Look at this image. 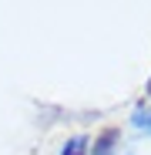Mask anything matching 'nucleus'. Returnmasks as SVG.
<instances>
[{
  "label": "nucleus",
  "instance_id": "obj_2",
  "mask_svg": "<svg viewBox=\"0 0 151 155\" xmlns=\"http://www.w3.org/2000/svg\"><path fill=\"white\" fill-rule=\"evenodd\" d=\"M84 152H87V142H84L81 135H77V138H71V142L64 145V155H84Z\"/></svg>",
  "mask_w": 151,
  "mask_h": 155
},
{
  "label": "nucleus",
  "instance_id": "obj_1",
  "mask_svg": "<svg viewBox=\"0 0 151 155\" xmlns=\"http://www.w3.org/2000/svg\"><path fill=\"white\" fill-rule=\"evenodd\" d=\"M114 142H118V132H114V128H108V132L94 142V155H111V152H114Z\"/></svg>",
  "mask_w": 151,
  "mask_h": 155
},
{
  "label": "nucleus",
  "instance_id": "obj_3",
  "mask_svg": "<svg viewBox=\"0 0 151 155\" xmlns=\"http://www.w3.org/2000/svg\"><path fill=\"white\" fill-rule=\"evenodd\" d=\"M134 125H138V128H151V111L138 108V111H134Z\"/></svg>",
  "mask_w": 151,
  "mask_h": 155
}]
</instances>
